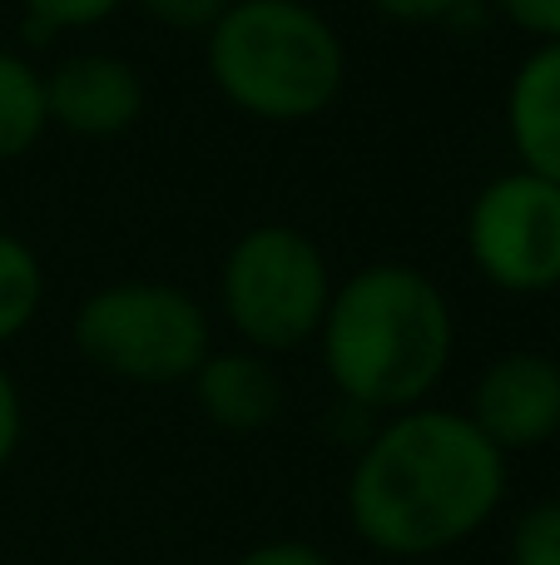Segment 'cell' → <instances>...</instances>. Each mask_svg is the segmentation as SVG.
Listing matches in <instances>:
<instances>
[{
    "label": "cell",
    "instance_id": "3",
    "mask_svg": "<svg viewBox=\"0 0 560 565\" xmlns=\"http://www.w3.org/2000/svg\"><path fill=\"white\" fill-rule=\"evenodd\" d=\"M214 89L258 125H308L347 85V45L308 0H234L204 35Z\"/></svg>",
    "mask_w": 560,
    "mask_h": 565
},
{
    "label": "cell",
    "instance_id": "4",
    "mask_svg": "<svg viewBox=\"0 0 560 565\" xmlns=\"http://www.w3.org/2000/svg\"><path fill=\"white\" fill-rule=\"evenodd\" d=\"M333 264L327 254L293 224H258L228 244L218 264V308L234 328L238 348L283 358L308 342L333 302Z\"/></svg>",
    "mask_w": 560,
    "mask_h": 565
},
{
    "label": "cell",
    "instance_id": "11",
    "mask_svg": "<svg viewBox=\"0 0 560 565\" xmlns=\"http://www.w3.org/2000/svg\"><path fill=\"white\" fill-rule=\"evenodd\" d=\"M45 75L20 50L0 45V164H15L45 139Z\"/></svg>",
    "mask_w": 560,
    "mask_h": 565
},
{
    "label": "cell",
    "instance_id": "16",
    "mask_svg": "<svg viewBox=\"0 0 560 565\" xmlns=\"http://www.w3.org/2000/svg\"><path fill=\"white\" fill-rule=\"evenodd\" d=\"M492 10L536 45H560V0H492Z\"/></svg>",
    "mask_w": 560,
    "mask_h": 565
},
{
    "label": "cell",
    "instance_id": "5",
    "mask_svg": "<svg viewBox=\"0 0 560 565\" xmlns=\"http://www.w3.org/2000/svg\"><path fill=\"white\" fill-rule=\"evenodd\" d=\"M69 342L109 377L169 387L204 367V358L214 352V328L204 302L179 282L125 278L105 282L79 302L69 318Z\"/></svg>",
    "mask_w": 560,
    "mask_h": 565
},
{
    "label": "cell",
    "instance_id": "18",
    "mask_svg": "<svg viewBox=\"0 0 560 565\" xmlns=\"http://www.w3.org/2000/svg\"><path fill=\"white\" fill-rule=\"evenodd\" d=\"M377 15L402 20V25H442V20H456L462 10H472L476 0H367Z\"/></svg>",
    "mask_w": 560,
    "mask_h": 565
},
{
    "label": "cell",
    "instance_id": "7",
    "mask_svg": "<svg viewBox=\"0 0 560 565\" xmlns=\"http://www.w3.org/2000/svg\"><path fill=\"white\" fill-rule=\"evenodd\" d=\"M462 412L502 457L546 447L560 437V362L536 348L502 352L482 367Z\"/></svg>",
    "mask_w": 560,
    "mask_h": 565
},
{
    "label": "cell",
    "instance_id": "12",
    "mask_svg": "<svg viewBox=\"0 0 560 565\" xmlns=\"http://www.w3.org/2000/svg\"><path fill=\"white\" fill-rule=\"evenodd\" d=\"M45 264L20 234L0 228V348L15 342L45 308Z\"/></svg>",
    "mask_w": 560,
    "mask_h": 565
},
{
    "label": "cell",
    "instance_id": "10",
    "mask_svg": "<svg viewBox=\"0 0 560 565\" xmlns=\"http://www.w3.org/2000/svg\"><path fill=\"white\" fill-rule=\"evenodd\" d=\"M506 135L516 169L560 184V45H536L506 85Z\"/></svg>",
    "mask_w": 560,
    "mask_h": 565
},
{
    "label": "cell",
    "instance_id": "9",
    "mask_svg": "<svg viewBox=\"0 0 560 565\" xmlns=\"http://www.w3.org/2000/svg\"><path fill=\"white\" fill-rule=\"evenodd\" d=\"M194 402L218 431H234V437H254L268 431L283 417V377H278L273 358L248 348H214L204 358V367L189 377Z\"/></svg>",
    "mask_w": 560,
    "mask_h": 565
},
{
    "label": "cell",
    "instance_id": "1",
    "mask_svg": "<svg viewBox=\"0 0 560 565\" xmlns=\"http://www.w3.org/2000/svg\"><path fill=\"white\" fill-rule=\"evenodd\" d=\"M506 501V457L462 407L383 417L343 487L353 536L387 561H427L472 541Z\"/></svg>",
    "mask_w": 560,
    "mask_h": 565
},
{
    "label": "cell",
    "instance_id": "8",
    "mask_svg": "<svg viewBox=\"0 0 560 565\" xmlns=\"http://www.w3.org/2000/svg\"><path fill=\"white\" fill-rule=\"evenodd\" d=\"M149 89L134 60L109 50H79L65 55L45 75L50 125L75 139H115L144 119Z\"/></svg>",
    "mask_w": 560,
    "mask_h": 565
},
{
    "label": "cell",
    "instance_id": "13",
    "mask_svg": "<svg viewBox=\"0 0 560 565\" xmlns=\"http://www.w3.org/2000/svg\"><path fill=\"white\" fill-rule=\"evenodd\" d=\"M511 565H560V497L531 501L506 541Z\"/></svg>",
    "mask_w": 560,
    "mask_h": 565
},
{
    "label": "cell",
    "instance_id": "17",
    "mask_svg": "<svg viewBox=\"0 0 560 565\" xmlns=\"http://www.w3.org/2000/svg\"><path fill=\"white\" fill-rule=\"evenodd\" d=\"M228 565H337V561L323 546H313V541L283 536V541H258V546H248L244 556Z\"/></svg>",
    "mask_w": 560,
    "mask_h": 565
},
{
    "label": "cell",
    "instance_id": "14",
    "mask_svg": "<svg viewBox=\"0 0 560 565\" xmlns=\"http://www.w3.org/2000/svg\"><path fill=\"white\" fill-rule=\"evenodd\" d=\"M129 0H20L30 40H50V35H65V30L105 25V20L119 15Z\"/></svg>",
    "mask_w": 560,
    "mask_h": 565
},
{
    "label": "cell",
    "instance_id": "2",
    "mask_svg": "<svg viewBox=\"0 0 560 565\" xmlns=\"http://www.w3.org/2000/svg\"><path fill=\"white\" fill-rule=\"evenodd\" d=\"M317 352L337 397L363 417L427 407L456 358L452 302L422 268L367 264L333 288Z\"/></svg>",
    "mask_w": 560,
    "mask_h": 565
},
{
    "label": "cell",
    "instance_id": "6",
    "mask_svg": "<svg viewBox=\"0 0 560 565\" xmlns=\"http://www.w3.org/2000/svg\"><path fill=\"white\" fill-rule=\"evenodd\" d=\"M466 258L496 292H551L560 288V184L506 169L476 189L466 209Z\"/></svg>",
    "mask_w": 560,
    "mask_h": 565
},
{
    "label": "cell",
    "instance_id": "15",
    "mask_svg": "<svg viewBox=\"0 0 560 565\" xmlns=\"http://www.w3.org/2000/svg\"><path fill=\"white\" fill-rule=\"evenodd\" d=\"M134 6L164 30H179V35H208L234 0H134Z\"/></svg>",
    "mask_w": 560,
    "mask_h": 565
},
{
    "label": "cell",
    "instance_id": "19",
    "mask_svg": "<svg viewBox=\"0 0 560 565\" xmlns=\"http://www.w3.org/2000/svg\"><path fill=\"white\" fill-rule=\"evenodd\" d=\"M20 437H25V402H20V387H15V372L0 362V471L15 461L20 451Z\"/></svg>",
    "mask_w": 560,
    "mask_h": 565
}]
</instances>
